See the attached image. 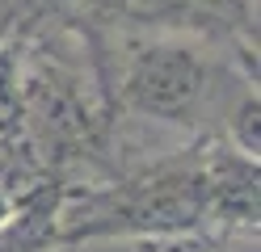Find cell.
I'll list each match as a JSON object with an SVG mask.
<instances>
[{"label":"cell","mask_w":261,"mask_h":252,"mask_svg":"<svg viewBox=\"0 0 261 252\" xmlns=\"http://www.w3.org/2000/svg\"><path fill=\"white\" fill-rule=\"evenodd\" d=\"M126 101L148 118H190L206 97V63L186 42H152L126 67Z\"/></svg>","instance_id":"1"},{"label":"cell","mask_w":261,"mask_h":252,"mask_svg":"<svg viewBox=\"0 0 261 252\" xmlns=\"http://www.w3.org/2000/svg\"><path fill=\"white\" fill-rule=\"evenodd\" d=\"M232 139H236L240 156L257 160V151H261V105H257V97H244L240 109L232 114Z\"/></svg>","instance_id":"2"},{"label":"cell","mask_w":261,"mask_h":252,"mask_svg":"<svg viewBox=\"0 0 261 252\" xmlns=\"http://www.w3.org/2000/svg\"><path fill=\"white\" fill-rule=\"evenodd\" d=\"M106 5L118 9L122 17H130V21H169L190 0H106Z\"/></svg>","instance_id":"3"},{"label":"cell","mask_w":261,"mask_h":252,"mask_svg":"<svg viewBox=\"0 0 261 252\" xmlns=\"http://www.w3.org/2000/svg\"><path fill=\"white\" fill-rule=\"evenodd\" d=\"M148 252H215V244L202 240V235H194V231H186V227H177V231H156Z\"/></svg>","instance_id":"4"},{"label":"cell","mask_w":261,"mask_h":252,"mask_svg":"<svg viewBox=\"0 0 261 252\" xmlns=\"http://www.w3.org/2000/svg\"><path fill=\"white\" fill-rule=\"evenodd\" d=\"M21 114V93H17V76L13 67L0 59V126H13Z\"/></svg>","instance_id":"5"},{"label":"cell","mask_w":261,"mask_h":252,"mask_svg":"<svg viewBox=\"0 0 261 252\" xmlns=\"http://www.w3.org/2000/svg\"><path fill=\"white\" fill-rule=\"evenodd\" d=\"M190 5H202V9H236V0H190Z\"/></svg>","instance_id":"6"},{"label":"cell","mask_w":261,"mask_h":252,"mask_svg":"<svg viewBox=\"0 0 261 252\" xmlns=\"http://www.w3.org/2000/svg\"><path fill=\"white\" fill-rule=\"evenodd\" d=\"M9 214V202H5V193H0V218H5Z\"/></svg>","instance_id":"7"}]
</instances>
